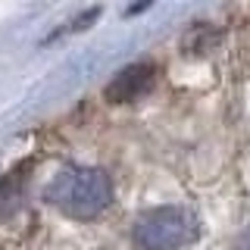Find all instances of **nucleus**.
Wrapping results in <instances>:
<instances>
[{"instance_id": "f257e3e1", "label": "nucleus", "mask_w": 250, "mask_h": 250, "mask_svg": "<svg viewBox=\"0 0 250 250\" xmlns=\"http://www.w3.org/2000/svg\"><path fill=\"white\" fill-rule=\"evenodd\" d=\"M44 197L60 209V213L72 219H94L100 216L113 200V182L106 172L91 169V166H69L57 172L50 185H47Z\"/></svg>"}, {"instance_id": "f03ea898", "label": "nucleus", "mask_w": 250, "mask_h": 250, "mask_svg": "<svg viewBox=\"0 0 250 250\" xmlns=\"http://www.w3.org/2000/svg\"><path fill=\"white\" fill-rule=\"evenodd\" d=\"M131 238L141 250H178L200 238V222L185 207H156L138 216Z\"/></svg>"}, {"instance_id": "7ed1b4c3", "label": "nucleus", "mask_w": 250, "mask_h": 250, "mask_svg": "<svg viewBox=\"0 0 250 250\" xmlns=\"http://www.w3.org/2000/svg\"><path fill=\"white\" fill-rule=\"evenodd\" d=\"M153 88V69L147 62H131L122 72L113 75V82L106 84V100L109 104H131V100L144 97Z\"/></svg>"}, {"instance_id": "20e7f679", "label": "nucleus", "mask_w": 250, "mask_h": 250, "mask_svg": "<svg viewBox=\"0 0 250 250\" xmlns=\"http://www.w3.org/2000/svg\"><path fill=\"white\" fill-rule=\"evenodd\" d=\"M238 250H250V229L241 231V238H238Z\"/></svg>"}]
</instances>
